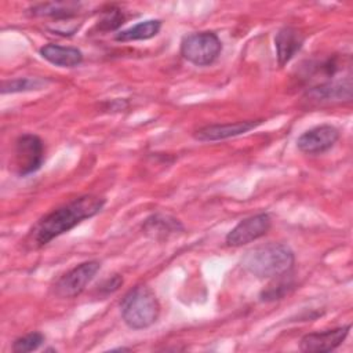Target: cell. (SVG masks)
<instances>
[{
    "label": "cell",
    "mask_w": 353,
    "mask_h": 353,
    "mask_svg": "<svg viewBox=\"0 0 353 353\" xmlns=\"http://www.w3.org/2000/svg\"><path fill=\"white\" fill-rule=\"evenodd\" d=\"M121 284H123V277H121L120 274H113L112 277L106 279V280L99 285V291H101L103 295H109V294L117 291Z\"/></svg>",
    "instance_id": "obj_20"
},
{
    "label": "cell",
    "mask_w": 353,
    "mask_h": 353,
    "mask_svg": "<svg viewBox=\"0 0 353 353\" xmlns=\"http://www.w3.org/2000/svg\"><path fill=\"white\" fill-rule=\"evenodd\" d=\"M182 229L178 219L163 214H153L143 223V232L153 239H165Z\"/></svg>",
    "instance_id": "obj_14"
},
{
    "label": "cell",
    "mask_w": 353,
    "mask_h": 353,
    "mask_svg": "<svg viewBox=\"0 0 353 353\" xmlns=\"http://www.w3.org/2000/svg\"><path fill=\"white\" fill-rule=\"evenodd\" d=\"M80 3L74 1H57V3H40L32 6L29 11L36 17H50L55 19L72 18L80 10Z\"/></svg>",
    "instance_id": "obj_15"
},
{
    "label": "cell",
    "mask_w": 353,
    "mask_h": 353,
    "mask_svg": "<svg viewBox=\"0 0 353 353\" xmlns=\"http://www.w3.org/2000/svg\"><path fill=\"white\" fill-rule=\"evenodd\" d=\"M47 80L40 77H17L12 80H4L1 83V94L25 92L33 90H41L47 85Z\"/></svg>",
    "instance_id": "obj_17"
},
{
    "label": "cell",
    "mask_w": 353,
    "mask_h": 353,
    "mask_svg": "<svg viewBox=\"0 0 353 353\" xmlns=\"http://www.w3.org/2000/svg\"><path fill=\"white\" fill-rule=\"evenodd\" d=\"M349 331L350 324L321 332L306 334L299 342V349L302 352H332L345 341Z\"/></svg>",
    "instance_id": "obj_10"
},
{
    "label": "cell",
    "mask_w": 353,
    "mask_h": 353,
    "mask_svg": "<svg viewBox=\"0 0 353 353\" xmlns=\"http://www.w3.org/2000/svg\"><path fill=\"white\" fill-rule=\"evenodd\" d=\"M40 55L50 63L59 68H73L83 62V52L76 47L59 44H46L40 48Z\"/></svg>",
    "instance_id": "obj_13"
},
{
    "label": "cell",
    "mask_w": 353,
    "mask_h": 353,
    "mask_svg": "<svg viewBox=\"0 0 353 353\" xmlns=\"http://www.w3.org/2000/svg\"><path fill=\"white\" fill-rule=\"evenodd\" d=\"M339 139V130L331 124L316 125L305 131L296 141V146L306 154H320L331 149Z\"/></svg>",
    "instance_id": "obj_8"
},
{
    "label": "cell",
    "mask_w": 353,
    "mask_h": 353,
    "mask_svg": "<svg viewBox=\"0 0 353 353\" xmlns=\"http://www.w3.org/2000/svg\"><path fill=\"white\" fill-rule=\"evenodd\" d=\"M44 161L43 141L34 134H23L15 141L14 164L18 175L25 176L36 172Z\"/></svg>",
    "instance_id": "obj_5"
},
{
    "label": "cell",
    "mask_w": 353,
    "mask_h": 353,
    "mask_svg": "<svg viewBox=\"0 0 353 353\" xmlns=\"http://www.w3.org/2000/svg\"><path fill=\"white\" fill-rule=\"evenodd\" d=\"M291 248L281 243H268L245 252L241 266L256 279H276L285 276L294 266Z\"/></svg>",
    "instance_id": "obj_2"
},
{
    "label": "cell",
    "mask_w": 353,
    "mask_h": 353,
    "mask_svg": "<svg viewBox=\"0 0 353 353\" xmlns=\"http://www.w3.org/2000/svg\"><path fill=\"white\" fill-rule=\"evenodd\" d=\"M99 269L101 263L98 261H87L74 266L57 280L54 285L55 295L59 298H74L80 295Z\"/></svg>",
    "instance_id": "obj_6"
},
{
    "label": "cell",
    "mask_w": 353,
    "mask_h": 353,
    "mask_svg": "<svg viewBox=\"0 0 353 353\" xmlns=\"http://www.w3.org/2000/svg\"><path fill=\"white\" fill-rule=\"evenodd\" d=\"M222 43L214 32H194L181 41V55L196 66H208L216 61Z\"/></svg>",
    "instance_id": "obj_4"
},
{
    "label": "cell",
    "mask_w": 353,
    "mask_h": 353,
    "mask_svg": "<svg viewBox=\"0 0 353 353\" xmlns=\"http://www.w3.org/2000/svg\"><path fill=\"white\" fill-rule=\"evenodd\" d=\"M307 101L313 103H338L350 101L352 98V79L350 74L339 77L332 81L312 85L306 91Z\"/></svg>",
    "instance_id": "obj_9"
},
{
    "label": "cell",
    "mask_w": 353,
    "mask_h": 353,
    "mask_svg": "<svg viewBox=\"0 0 353 353\" xmlns=\"http://www.w3.org/2000/svg\"><path fill=\"white\" fill-rule=\"evenodd\" d=\"M123 22H124V15H123L121 10L114 6H110L102 11V17L98 21L97 26L102 32H109V30H114L119 26H121Z\"/></svg>",
    "instance_id": "obj_18"
},
{
    "label": "cell",
    "mask_w": 353,
    "mask_h": 353,
    "mask_svg": "<svg viewBox=\"0 0 353 353\" xmlns=\"http://www.w3.org/2000/svg\"><path fill=\"white\" fill-rule=\"evenodd\" d=\"M272 226V219L268 212H259L241 219L228 234L226 244L240 247L265 236Z\"/></svg>",
    "instance_id": "obj_7"
},
{
    "label": "cell",
    "mask_w": 353,
    "mask_h": 353,
    "mask_svg": "<svg viewBox=\"0 0 353 353\" xmlns=\"http://www.w3.org/2000/svg\"><path fill=\"white\" fill-rule=\"evenodd\" d=\"M121 317L131 330H143L156 323L160 314V303L152 288L135 285L120 303Z\"/></svg>",
    "instance_id": "obj_3"
},
{
    "label": "cell",
    "mask_w": 353,
    "mask_h": 353,
    "mask_svg": "<svg viewBox=\"0 0 353 353\" xmlns=\"http://www.w3.org/2000/svg\"><path fill=\"white\" fill-rule=\"evenodd\" d=\"M161 29V21L160 19H146L142 21L128 29H124L119 32L114 39L117 41H135V40H148L154 37Z\"/></svg>",
    "instance_id": "obj_16"
},
{
    "label": "cell",
    "mask_w": 353,
    "mask_h": 353,
    "mask_svg": "<svg viewBox=\"0 0 353 353\" xmlns=\"http://www.w3.org/2000/svg\"><path fill=\"white\" fill-rule=\"evenodd\" d=\"M262 119L259 120H243L236 123H228V124H211L205 125L194 132V138L201 142H215V141H223L232 137H237L241 134H245L258 125L262 124Z\"/></svg>",
    "instance_id": "obj_11"
},
{
    "label": "cell",
    "mask_w": 353,
    "mask_h": 353,
    "mask_svg": "<svg viewBox=\"0 0 353 353\" xmlns=\"http://www.w3.org/2000/svg\"><path fill=\"white\" fill-rule=\"evenodd\" d=\"M46 341V336L41 332H29L23 336H19L12 343V352L15 353H25V352H33L41 346V343Z\"/></svg>",
    "instance_id": "obj_19"
},
{
    "label": "cell",
    "mask_w": 353,
    "mask_h": 353,
    "mask_svg": "<svg viewBox=\"0 0 353 353\" xmlns=\"http://www.w3.org/2000/svg\"><path fill=\"white\" fill-rule=\"evenodd\" d=\"M103 204L105 199L94 194H84L73 199L68 204L52 210L39 219L29 232L28 243L33 248L48 244L51 240L69 232L84 219L97 215Z\"/></svg>",
    "instance_id": "obj_1"
},
{
    "label": "cell",
    "mask_w": 353,
    "mask_h": 353,
    "mask_svg": "<svg viewBox=\"0 0 353 353\" xmlns=\"http://www.w3.org/2000/svg\"><path fill=\"white\" fill-rule=\"evenodd\" d=\"M305 41V36L292 26L281 28L274 37L276 57L280 66L288 63L294 55L302 48Z\"/></svg>",
    "instance_id": "obj_12"
}]
</instances>
